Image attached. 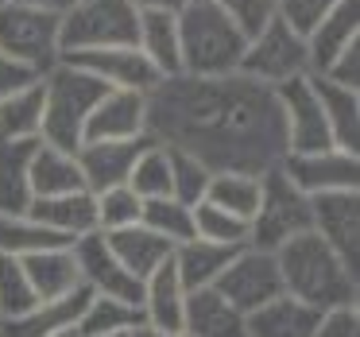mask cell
<instances>
[{
	"instance_id": "cell-1",
	"label": "cell",
	"mask_w": 360,
	"mask_h": 337,
	"mask_svg": "<svg viewBox=\"0 0 360 337\" xmlns=\"http://www.w3.org/2000/svg\"><path fill=\"white\" fill-rule=\"evenodd\" d=\"M148 136L202 159L210 171L267 174L287 155L275 89L240 74L155 82L148 94Z\"/></svg>"
},
{
	"instance_id": "cell-2",
	"label": "cell",
	"mask_w": 360,
	"mask_h": 337,
	"mask_svg": "<svg viewBox=\"0 0 360 337\" xmlns=\"http://www.w3.org/2000/svg\"><path fill=\"white\" fill-rule=\"evenodd\" d=\"M283 279V295L314 306V310H333V306L360 303V272L349 267L318 233H302L275 252Z\"/></svg>"
},
{
	"instance_id": "cell-3",
	"label": "cell",
	"mask_w": 360,
	"mask_h": 337,
	"mask_svg": "<svg viewBox=\"0 0 360 337\" xmlns=\"http://www.w3.org/2000/svg\"><path fill=\"white\" fill-rule=\"evenodd\" d=\"M182 74L190 78H229L240 70L244 35L213 0H190L179 12Z\"/></svg>"
},
{
	"instance_id": "cell-4",
	"label": "cell",
	"mask_w": 360,
	"mask_h": 337,
	"mask_svg": "<svg viewBox=\"0 0 360 337\" xmlns=\"http://www.w3.org/2000/svg\"><path fill=\"white\" fill-rule=\"evenodd\" d=\"M43 132L39 140L63 151H78L86 136V120L94 105L101 101L105 86H97L89 74L58 58L55 70L43 74Z\"/></svg>"
},
{
	"instance_id": "cell-5",
	"label": "cell",
	"mask_w": 360,
	"mask_h": 337,
	"mask_svg": "<svg viewBox=\"0 0 360 337\" xmlns=\"http://www.w3.org/2000/svg\"><path fill=\"white\" fill-rule=\"evenodd\" d=\"M140 12L128 0H74L58 16V39L63 55L105 47H136Z\"/></svg>"
},
{
	"instance_id": "cell-6",
	"label": "cell",
	"mask_w": 360,
	"mask_h": 337,
	"mask_svg": "<svg viewBox=\"0 0 360 337\" xmlns=\"http://www.w3.org/2000/svg\"><path fill=\"white\" fill-rule=\"evenodd\" d=\"M314 213L310 198L275 167V171L259 174V205L248 221V244L264 252H279L287 241L310 233Z\"/></svg>"
},
{
	"instance_id": "cell-7",
	"label": "cell",
	"mask_w": 360,
	"mask_h": 337,
	"mask_svg": "<svg viewBox=\"0 0 360 337\" xmlns=\"http://www.w3.org/2000/svg\"><path fill=\"white\" fill-rule=\"evenodd\" d=\"M0 55H8L12 63L24 66L35 78L55 70L58 58H63L58 12L0 0Z\"/></svg>"
},
{
	"instance_id": "cell-8",
	"label": "cell",
	"mask_w": 360,
	"mask_h": 337,
	"mask_svg": "<svg viewBox=\"0 0 360 337\" xmlns=\"http://www.w3.org/2000/svg\"><path fill=\"white\" fill-rule=\"evenodd\" d=\"M240 78L256 82V86L279 89L295 78H310V55H306V39L290 24H283L279 16L256 32L244 43L240 55Z\"/></svg>"
},
{
	"instance_id": "cell-9",
	"label": "cell",
	"mask_w": 360,
	"mask_h": 337,
	"mask_svg": "<svg viewBox=\"0 0 360 337\" xmlns=\"http://www.w3.org/2000/svg\"><path fill=\"white\" fill-rule=\"evenodd\" d=\"M213 291H217L233 310H240L244 318H248L252 310H259V306L275 303V298L283 295V279H279L275 252H264V248L244 244V248L229 260V267L221 272V279L213 283Z\"/></svg>"
},
{
	"instance_id": "cell-10",
	"label": "cell",
	"mask_w": 360,
	"mask_h": 337,
	"mask_svg": "<svg viewBox=\"0 0 360 337\" xmlns=\"http://www.w3.org/2000/svg\"><path fill=\"white\" fill-rule=\"evenodd\" d=\"M279 101V117H283V140H287V155H306V151H321L333 148L329 140V125L321 117V101L314 94L310 78H295L287 86L275 89Z\"/></svg>"
},
{
	"instance_id": "cell-11",
	"label": "cell",
	"mask_w": 360,
	"mask_h": 337,
	"mask_svg": "<svg viewBox=\"0 0 360 337\" xmlns=\"http://www.w3.org/2000/svg\"><path fill=\"white\" fill-rule=\"evenodd\" d=\"M279 171L306 198L337 194V190H360V155L356 151L321 148V151H306V155H283Z\"/></svg>"
},
{
	"instance_id": "cell-12",
	"label": "cell",
	"mask_w": 360,
	"mask_h": 337,
	"mask_svg": "<svg viewBox=\"0 0 360 337\" xmlns=\"http://www.w3.org/2000/svg\"><path fill=\"white\" fill-rule=\"evenodd\" d=\"M74 252V264H78V279L89 295H101V298H120V303H132L140 306V279L124 272V264L117 260V252L109 248L105 233H89L82 241L70 244Z\"/></svg>"
},
{
	"instance_id": "cell-13",
	"label": "cell",
	"mask_w": 360,
	"mask_h": 337,
	"mask_svg": "<svg viewBox=\"0 0 360 337\" xmlns=\"http://www.w3.org/2000/svg\"><path fill=\"white\" fill-rule=\"evenodd\" d=\"M310 233H318L345 264L360 272V190H337V194L310 198Z\"/></svg>"
},
{
	"instance_id": "cell-14",
	"label": "cell",
	"mask_w": 360,
	"mask_h": 337,
	"mask_svg": "<svg viewBox=\"0 0 360 337\" xmlns=\"http://www.w3.org/2000/svg\"><path fill=\"white\" fill-rule=\"evenodd\" d=\"M63 63L78 66L82 74L105 89H136V94H151L155 86V70L136 47H105V51H78V55H63Z\"/></svg>"
},
{
	"instance_id": "cell-15",
	"label": "cell",
	"mask_w": 360,
	"mask_h": 337,
	"mask_svg": "<svg viewBox=\"0 0 360 337\" xmlns=\"http://www.w3.org/2000/svg\"><path fill=\"white\" fill-rule=\"evenodd\" d=\"M148 136V94L136 89H105L86 120L82 144L94 140H143Z\"/></svg>"
},
{
	"instance_id": "cell-16",
	"label": "cell",
	"mask_w": 360,
	"mask_h": 337,
	"mask_svg": "<svg viewBox=\"0 0 360 337\" xmlns=\"http://www.w3.org/2000/svg\"><path fill=\"white\" fill-rule=\"evenodd\" d=\"M151 136L143 140H94L78 148V167L82 179H86L89 194H101V190L112 186H128V174H132L140 151L148 148Z\"/></svg>"
},
{
	"instance_id": "cell-17",
	"label": "cell",
	"mask_w": 360,
	"mask_h": 337,
	"mask_svg": "<svg viewBox=\"0 0 360 337\" xmlns=\"http://www.w3.org/2000/svg\"><path fill=\"white\" fill-rule=\"evenodd\" d=\"M27 217L66 244L97 233V210H94L89 190H74V194H58V198H35Z\"/></svg>"
},
{
	"instance_id": "cell-18",
	"label": "cell",
	"mask_w": 360,
	"mask_h": 337,
	"mask_svg": "<svg viewBox=\"0 0 360 337\" xmlns=\"http://www.w3.org/2000/svg\"><path fill=\"white\" fill-rule=\"evenodd\" d=\"M186 295L174 264H163L140 283V318L151 329H167V333H182V310H186Z\"/></svg>"
},
{
	"instance_id": "cell-19",
	"label": "cell",
	"mask_w": 360,
	"mask_h": 337,
	"mask_svg": "<svg viewBox=\"0 0 360 337\" xmlns=\"http://www.w3.org/2000/svg\"><path fill=\"white\" fill-rule=\"evenodd\" d=\"M136 51L151 63L155 78H179L182 74V39H179V16L171 12H140L136 27Z\"/></svg>"
},
{
	"instance_id": "cell-20",
	"label": "cell",
	"mask_w": 360,
	"mask_h": 337,
	"mask_svg": "<svg viewBox=\"0 0 360 337\" xmlns=\"http://www.w3.org/2000/svg\"><path fill=\"white\" fill-rule=\"evenodd\" d=\"M89 303V291H74L63 298H47V303H35L27 314L12 322H0V337H51V333H66V329H78V318Z\"/></svg>"
},
{
	"instance_id": "cell-21",
	"label": "cell",
	"mask_w": 360,
	"mask_h": 337,
	"mask_svg": "<svg viewBox=\"0 0 360 337\" xmlns=\"http://www.w3.org/2000/svg\"><path fill=\"white\" fill-rule=\"evenodd\" d=\"M360 43V0H341L310 35H306V55H310V74H321L341 51Z\"/></svg>"
},
{
	"instance_id": "cell-22",
	"label": "cell",
	"mask_w": 360,
	"mask_h": 337,
	"mask_svg": "<svg viewBox=\"0 0 360 337\" xmlns=\"http://www.w3.org/2000/svg\"><path fill=\"white\" fill-rule=\"evenodd\" d=\"M20 264H24V275H27V283H32V291H35L39 303L82 291L78 264H74L70 244H55V248L27 252V256H20Z\"/></svg>"
},
{
	"instance_id": "cell-23",
	"label": "cell",
	"mask_w": 360,
	"mask_h": 337,
	"mask_svg": "<svg viewBox=\"0 0 360 337\" xmlns=\"http://www.w3.org/2000/svg\"><path fill=\"white\" fill-rule=\"evenodd\" d=\"M318 314L321 310L298 303V298L279 295L275 303L259 306L244 318V337H314L318 333Z\"/></svg>"
},
{
	"instance_id": "cell-24",
	"label": "cell",
	"mask_w": 360,
	"mask_h": 337,
	"mask_svg": "<svg viewBox=\"0 0 360 337\" xmlns=\"http://www.w3.org/2000/svg\"><path fill=\"white\" fill-rule=\"evenodd\" d=\"M182 333L186 337H244V314L233 310L213 287L190 291L182 310Z\"/></svg>"
},
{
	"instance_id": "cell-25",
	"label": "cell",
	"mask_w": 360,
	"mask_h": 337,
	"mask_svg": "<svg viewBox=\"0 0 360 337\" xmlns=\"http://www.w3.org/2000/svg\"><path fill=\"white\" fill-rule=\"evenodd\" d=\"M310 82L321 101V117L329 125L333 148L356 151L360 148V94L356 89H345V86H333V82L318 78V74H310Z\"/></svg>"
},
{
	"instance_id": "cell-26",
	"label": "cell",
	"mask_w": 360,
	"mask_h": 337,
	"mask_svg": "<svg viewBox=\"0 0 360 337\" xmlns=\"http://www.w3.org/2000/svg\"><path fill=\"white\" fill-rule=\"evenodd\" d=\"M27 179H32V202L35 198H58V194L86 190V179H82V167H78V151L51 148V144H43V140L32 155Z\"/></svg>"
},
{
	"instance_id": "cell-27",
	"label": "cell",
	"mask_w": 360,
	"mask_h": 337,
	"mask_svg": "<svg viewBox=\"0 0 360 337\" xmlns=\"http://www.w3.org/2000/svg\"><path fill=\"white\" fill-rule=\"evenodd\" d=\"M39 140H0V213L32 210V155Z\"/></svg>"
},
{
	"instance_id": "cell-28",
	"label": "cell",
	"mask_w": 360,
	"mask_h": 337,
	"mask_svg": "<svg viewBox=\"0 0 360 337\" xmlns=\"http://www.w3.org/2000/svg\"><path fill=\"white\" fill-rule=\"evenodd\" d=\"M105 241H109V248L117 252V260L124 264V272L132 275V279H148L151 272H159L163 264H171V244L159 241L151 229L143 225H132V229H120V233H105Z\"/></svg>"
},
{
	"instance_id": "cell-29",
	"label": "cell",
	"mask_w": 360,
	"mask_h": 337,
	"mask_svg": "<svg viewBox=\"0 0 360 337\" xmlns=\"http://www.w3.org/2000/svg\"><path fill=\"white\" fill-rule=\"evenodd\" d=\"M240 248H225V244H210V241H186L171 252V264L179 272L182 287L186 291H205L221 279V272L229 267V260Z\"/></svg>"
},
{
	"instance_id": "cell-30",
	"label": "cell",
	"mask_w": 360,
	"mask_h": 337,
	"mask_svg": "<svg viewBox=\"0 0 360 337\" xmlns=\"http://www.w3.org/2000/svg\"><path fill=\"white\" fill-rule=\"evenodd\" d=\"M43 132V82L12 89L0 97V140H39Z\"/></svg>"
},
{
	"instance_id": "cell-31",
	"label": "cell",
	"mask_w": 360,
	"mask_h": 337,
	"mask_svg": "<svg viewBox=\"0 0 360 337\" xmlns=\"http://www.w3.org/2000/svg\"><path fill=\"white\" fill-rule=\"evenodd\" d=\"M140 326H143L140 306L120 303V298L89 295L86 310H82V318H78V337H128Z\"/></svg>"
},
{
	"instance_id": "cell-32",
	"label": "cell",
	"mask_w": 360,
	"mask_h": 337,
	"mask_svg": "<svg viewBox=\"0 0 360 337\" xmlns=\"http://www.w3.org/2000/svg\"><path fill=\"white\" fill-rule=\"evenodd\" d=\"M205 202L225 210V213H233V217H240V221H252V213H256V205H259V174L213 171Z\"/></svg>"
},
{
	"instance_id": "cell-33",
	"label": "cell",
	"mask_w": 360,
	"mask_h": 337,
	"mask_svg": "<svg viewBox=\"0 0 360 337\" xmlns=\"http://www.w3.org/2000/svg\"><path fill=\"white\" fill-rule=\"evenodd\" d=\"M171 148L148 140V148L140 151L132 174H128V190L140 202H159V198H171Z\"/></svg>"
},
{
	"instance_id": "cell-34",
	"label": "cell",
	"mask_w": 360,
	"mask_h": 337,
	"mask_svg": "<svg viewBox=\"0 0 360 337\" xmlns=\"http://www.w3.org/2000/svg\"><path fill=\"white\" fill-rule=\"evenodd\" d=\"M143 229H151V233L159 236V241H167L171 248H179V244L194 241V210L182 202H174V198H159V202H143V217H140Z\"/></svg>"
},
{
	"instance_id": "cell-35",
	"label": "cell",
	"mask_w": 360,
	"mask_h": 337,
	"mask_svg": "<svg viewBox=\"0 0 360 337\" xmlns=\"http://www.w3.org/2000/svg\"><path fill=\"white\" fill-rule=\"evenodd\" d=\"M55 244H66L58 236H51L43 225H35L27 213H0V256H27V252L39 248H55Z\"/></svg>"
},
{
	"instance_id": "cell-36",
	"label": "cell",
	"mask_w": 360,
	"mask_h": 337,
	"mask_svg": "<svg viewBox=\"0 0 360 337\" xmlns=\"http://www.w3.org/2000/svg\"><path fill=\"white\" fill-rule=\"evenodd\" d=\"M94 210H97V233H120V229L140 225L143 217V202L128 186H112L94 194Z\"/></svg>"
},
{
	"instance_id": "cell-37",
	"label": "cell",
	"mask_w": 360,
	"mask_h": 337,
	"mask_svg": "<svg viewBox=\"0 0 360 337\" xmlns=\"http://www.w3.org/2000/svg\"><path fill=\"white\" fill-rule=\"evenodd\" d=\"M194 236L210 244H225V248H244L248 244V221L202 202V205H194Z\"/></svg>"
},
{
	"instance_id": "cell-38",
	"label": "cell",
	"mask_w": 360,
	"mask_h": 337,
	"mask_svg": "<svg viewBox=\"0 0 360 337\" xmlns=\"http://www.w3.org/2000/svg\"><path fill=\"white\" fill-rule=\"evenodd\" d=\"M210 179L213 171L202 163V159L186 155V151H171V198L182 205H202L205 202V190H210Z\"/></svg>"
},
{
	"instance_id": "cell-39",
	"label": "cell",
	"mask_w": 360,
	"mask_h": 337,
	"mask_svg": "<svg viewBox=\"0 0 360 337\" xmlns=\"http://www.w3.org/2000/svg\"><path fill=\"white\" fill-rule=\"evenodd\" d=\"M39 303L16 256H0V322H12Z\"/></svg>"
},
{
	"instance_id": "cell-40",
	"label": "cell",
	"mask_w": 360,
	"mask_h": 337,
	"mask_svg": "<svg viewBox=\"0 0 360 337\" xmlns=\"http://www.w3.org/2000/svg\"><path fill=\"white\" fill-rule=\"evenodd\" d=\"M337 4H341V0H275V16H279L283 24H290L306 39Z\"/></svg>"
},
{
	"instance_id": "cell-41",
	"label": "cell",
	"mask_w": 360,
	"mask_h": 337,
	"mask_svg": "<svg viewBox=\"0 0 360 337\" xmlns=\"http://www.w3.org/2000/svg\"><path fill=\"white\" fill-rule=\"evenodd\" d=\"M213 4L240 27L244 39H252L275 20V0H213Z\"/></svg>"
},
{
	"instance_id": "cell-42",
	"label": "cell",
	"mask_w": 360,
	"mask_h": 337,
	"mask_svg": "<svg viewBox=\"0 0 360 337\" xmlns=\"http://www.w3.org/2000/svg\"><path fill=\"white\" fill-rule=\"evenodd\" d=\"M314 337H360V306H333L318 314Z\"/></svg>"
},
{
	"instance_id": "cell-43",
	"label": "cell",
	"mask_w": 360,
	"mask_h": 337,
	"mask_svg": "<svg viewBox=\"0 0 360 337\" xmlns=\"http://www.w3.org/2000/svg\"><path fill=\"white\" fill-rule=\"evenodd\" d=\"M318 78L333 82V86H345V89H356L360 94V43H352L349 51H341V55H337Z\"/></svg>"
},
{
	"instance_id": "cell-44",
	"label": "cell",
	"mask_w": 360,
	"mask_h": 337,
	"mask_svg": "<svg viewBox=\"0 0 360 337\" xmlns=\"http://www.w3.org/2000/svg\"><path fill=\"white\" fill-rule=\"evenodd\" d=\"M27 82H35V74H27L24 66H16L8 55H0V97H8L12 89L27 86Z\"/></svg>"
},
{
	"instance_id": "cell-45",
	"label": "cell",
	"mask_w": 360,
	"mask_h": 337,
	"mask_svg": "<svg viewBox=\"0 0 360 337\" xmlns=\"http://www.w3.org/2000/svg\"><path fill=\"white\" fill-rule=\"evenodd\" d=\"M128 4H132L136 12H171V16H179L190 0H128Z\"/></svg>"
},
{
	"instance_id": "cell-46",
	"label": "cell",
	"mask_w": 360,
	"mask_h": 337,
	"mask_svg": "<svg viewBox=\"0 0 360 337\" xmlns=\"http://www.w3.org/2000/svg\"><path fill=\"white\" fill-rule=\"evenodd\" d=\"M12 4H27V8H47V12H58V16H63V12L70 8L74 0H12Z\"/></svg>"
},
{
	"instance_id": "cell-47",
	"label": "cell",
	"mask_w": 360,
	"mask_h": 337,
	"mask_svg": "<svg viewBox=\"0 0 360 337\" xmlns=\"http://www.w3.org/2000/svg\"><path fill=\"white\" fill-rule=\"evenodd\" d=\"M128 337H186V333H167V329H151V326H140V329H132Z\"/></svg>"
},
{
	"instance_id": "cell-48",
	"label": "cell",
	"mask_w": 360,
	"mask_h": 337,
	"mask_svg": "<svg viewBox=\"0 0 360 337\" xmlns=\"http://www.w3.org/2000/svg\"><path fill=\"white\" fill-rule=\"evenodd\" d=\"M51 337H78V329H66V333H51Z\"/></svg>"
}]
</instances>
